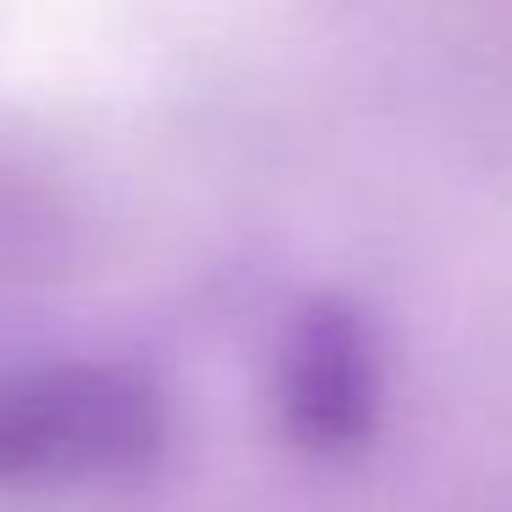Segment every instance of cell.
Returning <instances> with one entry per match:
<instances>
[{"mask_svg":"<svg viewBox=\"0 0 512 512\" xmlns=\"http://www.w3.org/2000/svg\"><path fill=\"white\" fill-rule=\"evenodd\" d=\"M171 413L133 364H39L0 375V490L122 485L160 463Z\"/></svg>","mask_w":512,"mask_h":512,"instance_id":"obj_1","label":"cell"},{"mask_svg":"<svg viewBox=\"0 0 512 512\" xmlns=\"http://www.w3.org/2000/svg\"><path fill=\"white\" fill-rule=\"evenodd\" d=\"M281 430L309 457H353L375 435L386 369L369 320L342 298H314L281 347Z\"/></svg>","mask_w":512,"mask_h":512,"instance_id":"obj_2","label":"cell"},{"mask_svg":"<svg viewBox=\"0 0 512 512\" xmlns=\"http://www.w3.org/2000/svg\"><path fill=\"white\" fill-rule=\"evenodd\" d=\"M61 237H67L61 204L12 155H0V265L50 259L61 248Z\"/></svg>","mask_w":512,"mask_h":512,"instance_id":"obj_3","label":"cell"}]
</instances>
